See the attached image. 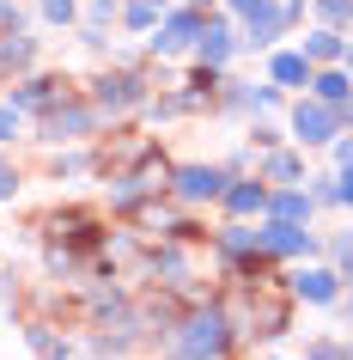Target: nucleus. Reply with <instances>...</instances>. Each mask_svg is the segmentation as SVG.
Masks as SVG:
<instances>
[{
    "label": "nucleus",
    "instance_id": "f257e3e1",
    "mask_svg": "<svg viewBox=\"0 0 353 360\" xmlns=\"http://www.w3.org/2000/svg\"><path fill=\"white\" fill-rule=\"evenodd\" d=\"M232 318H225L220 305H195L177 330H171V342H177V360H220L225 348H232Z\"/></svg>",
    "mask_w": 353,
    "mask_h": 360
},
{
    "label": "nucleus",
    "instance_id": "f03ea898",
    "mask_svg": "<svg viewBox=\"0 0 353 360\" xmlns=\"http://www.w3.org/2000/svg\"><path fill=\"white\" fill-rule=\"evenodd\" d=\"M286 129H293L298 147H335V141H341V129H347V116L335 110V104H323V98H298Z\"/></svg>",
    "mask_w": 353,
    "mask_h": 360
},
{
    "label": "nucleus",
    "instance_id": "7ed1b4c3",
    "mask_svg": "<svg viewBox=\"0 0 353 360\" xmlns=\"http://www.w3.org/2000/svg\"><path fill=\"white\" fill-rule=\"evenodd\" d=\"M92 104H98V116H122V110H140V104H147V79L134 74V68L98 74V79H92Z\"/></svg>",
    "mask_w": 353,
    "mask_h": 360
},
{
    "label": "nucleus",
    "instance_id": "20e7f679",
    "mask_svg": "<svg viewBox=\"0 0 353 360\" xmlns=\"http://www.w3.org/2000/svg\"><path fill=\"white\" fill-rule=\"evenodd\" d=\"M207 31V13L201 6H177V13H165V19L152 25V56H183V49H195V37Z\"/></svg>",
    "mask_w": 353,
    "mask_h": 360
},
{
    "label": "nucleus",
    "instance_id": "39448f33",
    "mask_svg": "<svg viewBox=\"0 0 353 360\" xmlns=\"http://www.w3.org/2000/svg\"><path fill=\"white\" fill-rule=\"evenodd\" d=\"M293 19H305V0H268L262 13L244 19V49H274V37H286Z\"/></svg>",
    "mask_w": 353,
    "mask_h": 360
},
{
    "label": "nucleus",
    "instance_id": "423d86ee",
    "mask_svg": "<svg viewBox=\"0 0 353 360\" xmlns=\"http://www.w3.org/2000/svg\"><path fill=\"white\" fill-rule=\"evenodd\" d=\"M225 184H232V171H225V165H177V171H171V195L189 202V208H195V202H220Z\"/></svg>",
    "mask_w": 353,
    "mask_h": 360
},
{
    "label": "nucleus",
    "instance_id": "0eeeda50",
    "mask_svg": "<svg viewBox=\"0 0 353 360\" xmlns=\"http://www.w3.org/2000/svg\"><path fill=\"white\" fill-rule=\"evenodd\" d=\"M98 129V104H74V98H61L55 110L43 116V141L49 147H61V141H79V134Z\"/></svg>",
    "mask_w": 353,
    "mask_h": 360
},
{
    "label": "nucleus",
    "instance_id": "6e6552de",
    "mask_svg": "<svg viewBox=\"0 0 353 360\" xmlns=\"http://www.w3.org/2000/svg\"><path fill=\"white\" fill-rule=\"evenodd\" d=\"M262 250H268V257H311L317 238L298 226V220H268V214H262Z\"/></svg>",
    "mask_w": 353,
    "mask_h": 360
},
{
    "label": "nucleus",
    "instance_id": "1a4fd4ad",
    "mask_svg": "<svg viewBox=\"0 0 353 360\" xmlns=\"http://www.w3.org/2000/svg\"><path fill=\"white\" fill-rule=\"evenodd\" d=\"M238 43H244V37H238V31H232V25H225V19H207V31H201V37H195V61L220 74L225 61L238 56Z\"/></svg>",
    "mask_w": 353,
    "mask_h": 360
},
{
    "label": "nucleus",
    "instance_id": "9d476101",
    "mask_svg": "<svg viewBox=\"0 0 353 360\" xmlns=\"http://www.w3.org/2000/svg\"><path fill=\"white\" fill-rule=\"evenodd\" d=\"M220 202H225V214H232V220H250V214H268V177H232Z\"/></svg>",
    "mask_w": 353,
    "mask_h": 360
},
{
    "label": "nucleus",
    "instance_id": "9b49d317",
    "mask_svg": "<svg viewBox=\"0 0 353 360\" xmlns=\"http://www.w3.org/2000/svg\"><path fill=\"white\" fill-rule=\"evenodd\" d=\"M268 79H274L280 92H298V86L311 92L317 68H311V56H305V49H274V56H268Z\"/></svg>",
    "mask_w": 353,
    "mask_h": 360
},
{
    "label": "nucleus",
    "instance_id": "f8f14e48",
    "mask_svg": "<svg viewBox=\"0 0 353 360\" xmlns=\"http://www.w3.org/2000/svg\"><path fill=\"white\" fill-rule=\"evenodd\" d=\"M61 98H67V79H55V74H37V79H19L13 86V104L19 110H37V116H49Z\"/></svg>",
    "mask_w": 353,
    "mask_h": 360
},
{
    "label": "nucleus",
    "instance_id": "ddd939ff",
    "mask_svg": "<svg viewBox=\"0 0 353 360\" xmlns=\"http://www.w3.org/2000/svg\"><path fill=\"white\" fill-rule=\"evenodd\" d=\"M293 300H305V305H335L341 300V275H335V269H298L293 275Z\"/></svg>",
    "mask_w": 353,
    "mask_h": 360
},
{
    "label": "nucleus",
    "instance_id": "4468645a",
    "mask_svg": "<svg viewBox=\"0 0 353 360\" xmlns=\"http://www.w3.org/2000/svg\"><path fill=\"white\" fill-rule=\"evenodd\" d=\"M311 208H317L311 190H293V184H286V190H268V220H298V226H305Z\"/></svg>",
    "mask_w": 353,
    "mask_h": 360
},
{
    "label": "nucleus",
    "instance_id": "2eb2a0df",
    "mask_svg": "<svg viewBox=\"0 0 353 360\" xmlns=\"http://www.w3.org/2000/svg\"><path fill=\"white\" fill-rule=\"evenodd\" d=\"M311 98H323V104H335V110H347V104H353V74H347V68H317Z\"/></svg>",
    "mask_w": 353,
    "mask_h": 360
},
{
    "label": "nucleus",
    "instance_id": "dca6fc26",
    "mask_svg": "<svg viewBox=\"0 0 353 360\" xmlns=\"http://www.w3.org/2000/svg\"><path fill=\"white\" fill-rule=\"evenodd\" d=\"M305 56H311V68H335V61L347 56V37L335 25H317L311 37H305Z\"/></svg>",
    "mask_w": 353,
    "mask_h": 360
},
{
    "label": "nucleus",
    "instance_id": "f3484780",
    "mask_svg": "<svg viewBox=\"0 0 353 360\" xmlns=\"http://www.w3.org/2000/svg\"><path fill=\"white\" fill-rule=\"evenodd\" d=\"M262 177H268V184H298V177H305V159H298L293 147H274L262 159Z\"/></svg>",
    "mask_w": 353,
    "mask_h": 360
},
{
    "label": "nucleus",
    "instance_id": "a211bd4d",
    "mask_svg": "<svg viewBox=\"0 0 353 360\" xmlns=\"http://www.w3.org/2000/svg\"><path fill=\"white\" fill-rule=\"evenodd\" d=\"M152 275H159V281L165 287H183L189 281V257L177 245H165V250H152Z\"/></svg>",
    "mask_w": 353,
    "mask_h": 360
},
{
    "label": "nucleus",
    "instance_id": "6ab92c4d",
    "mask_svg": "<svg viewBox=\"0 0 353 360\" xmlns=\"http://www.w3.org/2000/svg\"><path fill=\"white\" fill-rule=\"evenodd\" d=\"M31 61H37V37H0V74H6V68H31Z\"/></svg>",
    "mask_w": 353,
    "mask_h": 360
},
{
    "label": "nucleus",
    "instance_id": "aec40b11",
    "mask_svg": "<svg viewBox=\"0 0 353 360\" xmlns=\"http://www.w3.org/2000/svg\"><path fill=\"white\" fill-rule=\"evenodd\" d=\"M220 250L225 257H250V250H262V232H250L244 220H232V226L220 232Z\"/></svg>",
    "mask_w": 353,
    "mask_h": 360
},
{
    "label": "nucleus",
    "instance_id": "412c9836",
    "mask_svg": "<svg viewBox=\"0 0 353 360\" xmlns=\"http://www.w3.org/2000/svg\"><path fill=\"white\" fill-rule=\"evenodd\" d=\"M311 6H317V19L335 25V31H341V25H353V0H311Z\"/></svg>",
    "mask_w": 353,
    "mask_h": 360
},
{
    "label": "nucleus",
    "instance_id": "4be33fe9",
    "mask_svg": "<svg viewBox=\"0 0 353 360\" xmlns=\"http://www.w3.org/2000/svg\"><path fill=\"white\" fill-rule=\"evenodd\" d=\"M37 6H43V19H49V25H74L79 19V0H37Z\"/></svg>",
    "mask_w": 353,
    "mask_h": 360
},
{
    "label": "nucleus",
    "instance_id": "5701e85b",
    "mask_svg": "<svg viewBox=\"0 0 353 360\" xmlns=\"http://www.w3.org/2000/svg\"><path fill=\"white\" fill-rule=\"evenodd\" d=\"M19 31H25V6L0 0V37H19Z\"/></svg>",
    "mask_w": 353,
    "mask_h": 360
},
{
    "label": "nucleus",
    "instance_id": "b1692460",
    "mask_svg": "<svg viewBox=\"0 0 353 360\" xmlns=\"http://www.w3.org/2000/svg\"><path fill=\"white\" fill-rule=\"evenodd\" d=\"M13 134H19V104L0 98V141H13Z\"/></svg>",
    "mask_w": 353,
    "mask_h": 360
},
{
    "label": "nucleus",
    "instance_id": "393cba45",
    "mask_svg": "<svg viewBox=\"0 0 353 360\" xmlns=\"http://www.w3.org/2000/svg\"><path fill=\"white\" fill-rule=\"evenodd\" d=\"M13 195H19V165L0 159V202H13Z\"/></svg>",
    "mask_w": 353,
    "mask_h": 360
},
{
    "label": "nucleus",
    "instance_id": "a878e982",
    "mask_svg": "<svg viewBox=\"0 0 353 360\" xmlns=\"http://www.w3.org/2000/svg\"><path fill=\"white\" fill-rule=\"evenodd\" d=\"M79 171H86V159H79V153H61V159H55V177H79Z\"/></svg>",
    "mask_w": 353,
    "mask_h": 360
},
{
    "label": "nucleus",
    "instance_id": "bb28decb",
    "mask_svg": "<svg viewBox=\"0 0 353 360\" xmlns=\"http://www.w3.org/2000/svg\"><path fill=\"white\" fill-rule=\"evenodd\" d=\"M274 141H280V134L268 129V122H256V129H250V147H274Z\"/></svg>",
    "mask_w": 353,
    "mask_h": 360
},
{
    "label": "nucleus",
    "instance_id": "cd10ccee",
    "mask_svg": "<svg viewBox=\"0 0 353 360\" xmlns=\"http://www.w3.org/2000/svg\"><path fill=\"white\" fill-rule=\"evenodd\" d=\"M335 165L353 171V134H347V141H335Z\"/></svg>",
    "mask_w": 353,
    "mask_h": 360
},
{
    "label": "nucleus",
    "instance_id": "c85d7f7f",
    "mask_svg": "<svg viewBox=\"0 0 353 360\" xmlns=\"http://www.w3.org/2000/svg\"><path fill=\"white\" fill-rule=\"evenodd\" d=\"M225 6H232V13H238V19H250V13H262V6H268V0H225Z\"/></svg>",
    "mask_w": 353,
    "mask_h": 360
},
{
    "label": "nucleus",
    "instance_id": "c756f323",
    "mask_svg": "<svg viewBox=\"0 0 353 360\" xmlns=\"http://www.w3.org/2000/svg\"><path fill=\"white\" fill-rule=\"evenodd\" d=\"M341 61H347V74H353V43H347V56H341Z\"/></svg>",
    "mask_w": 353,
    "mask_h": 360
},
{
    "label": "nucleus",
    "instance_id": "7c9ffc66",
    "mask_svg": "<svg viewBox=\"0 0 353 360\" xmlns=\"http://www.w3.org/2000/svg\"><path fill=\"white\" fill-rule=\"evenodd\" d=\"M49 360H67V354H49Z\"/></svg>",
    "mask_w": 353,
    "mask_h": 360
},
{
    "label": "nucleus",
    "instance_id": "2f4dec72",
    "mask_svg": "<svg viewBox=\"0 0 353 360\" xmlns=\"http://www.w3.org/2000/svg\"><path fill=\"white\" fill-rule=\"evenodd\" d=\"M347 318H353V300H347Z\"/></svg>",
    "mask_w": 353,
    "mask_h": 360
}]
</instances>
